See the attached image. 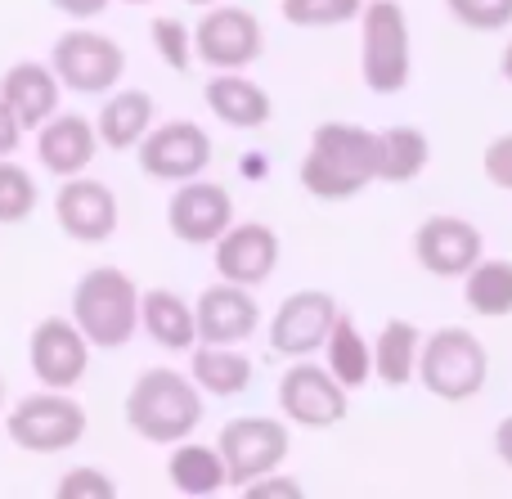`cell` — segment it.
<instances>
[{
	"mask_svg": "<svg viewBox=\"0 0 512 499\" xmlns=\"http://www.w3.org/2000/svg\"><path fill=\"white\" fill-rule=\"evenodd\" d=\"M423 360V329L414 320H387L373 338V378L382 387H409Z\"/></svg>",
	"mask_w": 512,
	"mask_h": 499,
	"instance_id": "obj_25",
	"label": "cell"
},
{
	"mask_svg": "<svg viewBox=\"0 0 512 499\" xmlns=\"http://www.w3.org/2000/svg\"><path fill=\"white\" fill-rule=\"evenodd\" d=\"M445 9L472 32H504L512 23V0H445Z\"/></svg>",
	"mask_w": 512,
	"mask_h": 499,
	"instance_id": "obj_33",
	"label": "cell"
},
{
	"mask_svg": "<svg viewBox=\"0 0 512 499\" xmlns=\"http://www.w3.org/2000/svg\"><path fill=\"white\" fill-rule=\"evenodd\" d=\"M54 495L59 499H113L117 495V482L104 473V468H68V473L54 482Z\"/></svg>",
	"mask_w": 512,
	"mask_h": 499,
	"instance_id": "obj_34",
	"label": "cell"
},
{
	"mask_svg": "<svg viewBox=\"0 0 512 499\" xmlns=\"http://www.w3.org/2000/svg\"><path fill=\"white\" fill-rule=\"evenodd\" d=\"M167 482L189 499H207L230 491V464H225L221 446H203V441H176L167 459Z\"/></svg>",
	"mask_w": 512,
	"mask_h": 499,
	"instance_id": "obj_24",
	"label": "cell"
},
{
	"mask_svg": "<svg viewBox=\"0 0 512 499\" xmlns=\"http://www.w3.org/2000/svg\"><path fill=\"white\" fill-rule=\"evenodd\" d=\"M369 0H279L283 23L301 27V32H324V27L355 23Z\"/></svg>",
	"mask_w": 512,
	"mask_h": 499,
	"instance_id": "obj_30",
	"label": "cell"
},
{
	"mask_svg": "<svg viewBox=\"0 0 512 499\" xmlns=\"http://www.w3.org/2000/svg\"><path fill=\"white\" fill-rule=\"evenodd\" d=\"M230 225H234V198L225 185H212L203 176L176 185V194L167 203V230L180 243H189V248H216Z\"/></svg>",
	"mask_w": 512,
	"mask_h": 499,
	"instance_id": "obj_14",
	"label": "cell"
},
{
	"mask_svg": "<svg viewBox=\"0 0 512 499\" xmlns=\"http://www.w3.org/2000/svg\"><path fill=\"white\" fill-rule=\"evenodd\" d=\"M212 135L198 122H162L149 131V140L135 149L140 158V171L149 180H162V185H185V180H198L207 167H212Z\"/></svg>",
	"mask_w": 512,
	"mask_h": 499,
	"instance_id": "obj_13",
	"label": "cell"
},
{
	"mask_svg": "<svg viewBox=\"0 0 512 499\" xmlns=\"http://www.w3.org/2000/svg\"><path fill=\"white\" fill-rule=\"evenodd\" d=\"M54 221L72 243H108L117 234V194L95 176H72L54 194Z\"/></svg>",
	"mask_w": 512,
	"mask_h": 499,
	"instance_id": "obj_16",
	"label": "cell"
},
{
	"mask_svg": "<svg viewBox=\"0 0 512 499\" xmlns=\"http://www.w3.org/2000/svg\"><path fill=\"white\" fill-rule=\"evenodd\" d=\"M0 410H5V383H0Z\"/></svg>",
	"mask_w": 512,
	"mask_h": 499,
	"instance_id": "obj_42",
	"label": "cell"
},
{
	"mask_svg": "<svg viewBox=\"0 0 512 499\" xmlns=\"http://www.w3.org/2000/svg\"><path fill=\"white\" fill-rule=\"evenodd\" d=\"M495 455H499V464L512 473V414L499 419V428H495Z\"/></svg>",
	"mask_w": 512,
	"mask_h": 499,
	"instance_id": "obj_39",
	"label": "cell"
},
{
	"mask_svg": "<svg viewBox=\"0 0 512 499\" xmlns=\"http://www.w3.org/2000/svg\"><path fill=\"white\" fill-rule=\"evenodd\" d=\"M337 315H342V306H337V297L324 293V288H301V293L283 297L279 311L270 315V329H265L270 351L274 356H288V360L315 356V351H324Z\"/></svg>",
	"mask_w": 512,
	"mask_h": 499,
	"instance_id": "obj_11",
	"label": "cell"
},
{
	"mask_svg": "<svg viewBox=\"0 0 512 499\" xmlns=\"http://www.w3.org/2000/svg\"><path fill=\"white\" fill-rule=\"evenodd\" d=\"M95 126H99L104 149H113V153L140 149L149 140V131L158 126V104H153L149 90H113L104 99V108H99Z\"/></svg>",
	"mask_w": 512,
	"mask_h": 499,
	"instance_id": "obj_22",
	"label": "cell"
},
{
	"mask_svg": "<svg viewBox=\"0 0 512 499\" xmlns=\"http://www.w3.org/2000/svg\"><path fill=\"white\" fill-rule=\"evenodd\" d=\"M499 77H504L508 86H512V41L504 45V54H499Z\"/></svg>",
	"mask_w": 512,
	"mask_h": 499,
	"instance_id": "obj_40",
	"label": "cell"
},
{
	"mask_svg": "<svg viewBox=\"0 0 512 499\" xmlns=\"http://www.w3.org/2000/svg\"><path fill=\"white\" fill-rule=\"evenodd\" d=\"M216 446H221L225 464H230V486L243 491V486H252L256 477H265V473H274V468L288 459L292 437H288V423L265 419V414H243V419L225 423Z\"/></svg>",
	"mask_w": 512,
	"mask_h": 499,
	"instance_id": "obj_10",
	"label": "cell"
},
{
	"mask_svg": "<svg viewBox=\"0 0 512 499\" xmlns=\"http://www.w3.org/2000/svg\"><path fill=\"white\" fill-rule=\"evenodd\" d=\"M490 378V351L477 333L468 329H436L432 338H423V360H418V383L436 396V401L463 405L472 396H481Z\"/></svg>",
	"mask_w": 512,
	"mask_h": 499,
	"instance_id": "obj_5",
	"label": "cell"
},
{
	"mask_svg": "<svg viewBox=\"0 0 512 499\" xmlns=\"http://www.w3.org/2000/svg\"><path fill=\"white\" fill-rule=\"evenodd\" d=\"M149 36H153V50L158 59L167 63L171 72H189L198 63V50H194V27L176 14H158L149 23Z\"/></svg>",
	"mask_w": 512,
	"mask_h": 499,
	"instance_id": "obj_32",
	"label": "cell"
},
{
	"mask_svg": "<svg viewBox=\"0 0 512 499\" xmlns=\"http://www.w3.org/2000/svg\"><path fill=\"white\" fill-rule=\"evenodd\" d=\"M203 99L216 113V122L234 126V131H261V126H270V117H274L270 90L256 86V81L243 77V72H216V77H207Z\"/></svg>",
	"mask_w": 512,
	"mask_h": 499,
	"instance_id": "obj_21",
	"label": "cell"
},
{
	"mask_svg": "<svg viewBox=\"0 0 512 499\" xmlns=\"http://www.w3.org/2000/svg\"><path fill=\"white\" fill-rule=\"evenodd\" d=\"M243 495H248V499H301V495H306V486L292 482V477H283L279 468H274V473L256 477L252 486H243Z\"/></svg>",
	"mask_w": 512,
	"mask_h": 499,
	"instance_id": "obj_36",
	"label": "cell"
},
{
	"mask_svg": "<svg viewBox=\"0 0 512 499\" xmlns=\"http://www.w3.org/2000/svg\"><path fill=\"white\" fill-rule=\"evenodd\" d=\"M432 162V140L418 126H387L378 131V180L382 185H409Z\"/></svg>",
	"mask_w": 512,
	"mask_h": 499,
	"instance_id": "obj_27",
	"label": "cell"
},
{
	"mask_svg": "<svg viewBox=\"0 0 512 499\" xmlns=\"http://www.w3.org/2000/svg\"><path fill=\"white\" fill-rule=\"evenodd\" d=\"M140 302L144 293L126 270L95 266L72 288V320L99 351H122L140 329Z\"/></svg>",
	"mask_w": 512,
	"mask_h": 499,
	"instance_id": "obj_3",
	"label": "cell"
},
{
	"mask_svg": "<svg viewBox=\"0 0 512 499\" xmlns=\"http://www.w3.org/2000/svg\"><path fill=\"white\" fill-rule=\"evenodd\" d=\"M324 365L333 369L351 392H360V387L373 378V342L355 329V320L346 311L337 315L333 333H328V342H324Z\"/></svg>",
	"mask_w": 512,
	"mask_h": 499,
	"instance_id": "obj_29",
	"label": "cell"
},
{
	"mask_svg": "<svg viewBox=\"0 0 512 499\" xmlns=\"http://www.w3.org/2000/svg\"><path fill=\"white\" fill-rule=\"evenodd\" d=\"M185 5H203L207 9V5H216V0H185Z\"/></svg>",
	"mask_w": 512,
	"mask_h": 499,
	"instance_id": "obj_41",
	"label": "cell"
},
{
	"mask_svg": "<svg viewBox=\"0 0 512 499\" xmlns=\"http://www.w3.org/2000/svg\"><path fill=\"white\" fill-rule=\"evenodd\" d=\"M481 171H486V180L495 189H508L512 194V131L495 135V140L486 144V153H481Z\"/></svg>",
	"mask_w": 512,
	"mask_h": 499,
	"instance_id": "obj_35",
	"label": "cell"
},
{
	"mask_svg": "<svg viewBox=\"0 0 512 499\" xmlns=\"http://www.w3.org/2000/svg\"><path fill=\"white\" fill-rule=\"evenodd\" d=\"M99 126L81 113H54L50 122L36 131V162L50 171L54 180L86 176L90 162L99 158Z\"/></svg>",
	"mask_w": 512,
	"mask_h": 499,
	"instance_id": "obj_19",
	"label": "cell"
},
{
	"mask_svg": "<svg viewBox=\"0 0 512 499\" xmlns=\"http://www.w3.org/2000/svg\"><path fill=\"white\" fill-rule=\"evenodd\" d=\"M23 135L27 131H23V122H18V113L5 104V99H0V158H9V153L23 144Z\"/></svg>",
	"mask_w": 512,
	"mask_h": 499,
	"instance_id": "obj_37",
	"label": "cell"
},
{
	"mask_svg": "<svg viewBox=\"0 0 512 499\" xmlns=\"http://www.w3.org/2000/svg\"><path fill=\"white\" fill-rule=\"evenodd\" d=\"M463 302L481 320H508L512 315V261L508 257H481L463 275Z\"/></svg>",
	"mask_w": 512,
	"mask_h": 499,
	"instance_id": "obj_28",
	"label": "cell"
},
{
	"mask_svg": "<svg viewBox=\"0 0 512 499\" xmlns=\"http://www.w3.org/2000/svg\"><path fill=\"white\" fill-rule=\"evenodd\" d=\"M5 432L27 455H63V450H72L86 437V410H81V401H72L68 392L41 387V392L23 396V401L9 410Z\"/></svg>",
	"mask_w": 512,
	"mask_h": 499,
	"instance_id": "obj_6",
	"label": "cell"
},
{
	"mask_svg": "<svg viewBox=\"0 0 512 499\" xmlns=\"http://www.w3.org/2000/svg\"><path fill=\"white\" fill-rule=\"evenodd\" d=\"M274 401L283 419L297 428H337L351 414V387L328 365H288Z\"/></svg>",
	"mask_w": 512,
	"mask_h": 499,
	"instance_id": "obj_9",
	"label": "cell"
},
{
	"mask_svg": "<svg viewBox=\"0 0 512 499\" xmlns=\"http://www.w3.org/2000/svg\"><path fill=\"white\" fill-rule=\"evenodd\" d=\"M198 63L212 72H243L265 54V27L243 5H212L194 23Z\"/></svg>",
	"mask_w": 512,
	"mask_h": 499,
	"instance_id": "obj_8",
	"label": "cell"
},
{
	"mask_svg": "<svg viewBox=\"0 0 512 499\" xmlns=\"http://www.w3.org/2000/svg\"><path fill=\"white\" fill-rule=\"evenodd\" d=\"M297 176L301 189L324 203L360 198L378 180V131L355 122H319Z\"/></svg>",
	"mask_w": 512,
	"mask_h": 499,
	"instance_id": "obj_1",
	"label": "cell"
},
{
	"mask_svg": "<svg viewBox=\"0 0 512 499\" xmlns=\"http://www.w3.org/2000/svg\"><path fill=\"white\" fill-rule=\"evenodd\" d=\"M140 329L162 351H194L203 342L198 338V306L185 302L180 293H171V288H144Z\"/></svg>",
	"mask_w": 512,
	"mask_h": 499,
	"instance_id": "obj_23",
	"label": "cell"
},
{
	"mask_svg": "<svg viewBox=\"0 0 512 499\" xmlns=\"http://www.w3.org/2000/svg\"><path fill=\"white\" fill-rule=\"evenodd\" d=\"M486 257V239L463 216H427L414 230V261L436 279H463Z\"/></svg>",
	"mask_w": 512,
	"mask_h": 499,
	"instance_id": "obj_15",
	"label": "cell"
},
{
	"mask_svg": "<svg viewBox=\"0 0 512 499\" xmlns=\"http://www.w3.org/2000/svg\"><path fill=\"white\" fill-rule=\"evenodd\" d=\"M59 95H63V81H59V72H54V63L23 59L0 77V99L18 113L23 131H41V126L59 113Z\"/></svg>",
	"mask_w": 512,
	"mask_h": 499,
	"instance_id": "obj_20",
	"label": "cell"
},
{
	"mask_svg": "<svg viewBox=\"0 0 512 499\" xmlns=\"http://www.w3.org/2000/svg\"><path fill=\"white\" fill-rule=\"evenodd\" d=\"M126 5H153V0H126Z\"/></svg>",
	"mask_w": 512,
	"mask_h": 499,
	"instance_id": "obj_43",
	"label": "cell"
},
{
	"mask_svg": "<svg viewBox=\"0 0 512 499\" xmlns=\"http://www.w3.org/2000/svg\"><path fill=\"white\" fill-rule=\"evenodd\" d=\"M189 374H194V383L203 387L207 396H239L252 387V360L243 356L239 347H216V342H198L194 351H189Z\"/></svg>",
	"mask_w": 512,
	"mask_h": 499,
	"instance_id": "obj_26",
	"label": "cell"
},
{
	"mask_svg": "<svg viewBox=\"0 0 512 499\" xmlns=\"http://www.w3.org/2000/svg\"><path fill=\"white\" fill-rule=\"evenodd\" d=\"M198 338L216 342V347H243L256 329H261V306H256L252 288L243 284H221L198 293Z\"/></svg>",
	"mask_w": 512,
	"mask_h": 499,
	"instance_id": "obj_18",
	"label": "cell"
},
{
	"mask_svg": "<svg viewBox=\"0 0 512 499\" xmlns=\"http://www.w3.org/2000/svg\"><path fill=\"white\" fill-rule=\"evenodd\" d=\"M90 351H95V342L81 333V324L72 315L68 320L63 315H45L32 329V338H27V365H32L41 387L72 392L90 369Z\"/></svg>",
	"mask_w": 512,
	"mask_h": 499,
	"instance_id": "obj_12",
	"label": "cell"
},
{
	"mask_svg": "<svg viewBox=\"0 0 512 499\" xmlns=\"http://www.w3.org/2000/svg\"><path fill=\"white\" fill-rule=\"evenodd\" d=\"M279 234L261 221H234L230 230L221 234L216 243V275L230 279V284H243V288H256L274 275L279 266Z\"/></svg>",
	"mask_w": 512,
	"mask_h": 499,
	"instance_id": "obj_17",
	"label": "cell"
},
{
	"mask_svg": "<svg viewBox=\"0 0 512 499\" xmlns=\"http://www.w3.org/2000/svg\"><path fill=\"white\" fill-rule=\"evenodd\" d=\"M50 63L59 72L63 90H72V95H113V86L126 72V50L108 32L81 23L54 41Z\"/></svg>",
	"mask_w": 512,
	"mask_h": 499,
	"instance_id": "obj_7",
	"label": "cell"
},
{
	"mask_svg": "<svg viewBox=\"0 0 512 499\" xmlns=\"http://www.w3.org/2000/svg\"><path fill=\"white\" fill-rule=\"evenodd\" d=\"M54 9H59L63 18H77V23H90V18H99L113 0H50Z\"/></svg>",
	"mask_w": 512,
	"mask_h": 499,
	"instance_id": "obj_38",
	"label": "cell"
},
{
	"mask_svg": "<svg viewBox=\"0 0 512 499\" xmlns=\"http://www.w3.org/2000/svg\"><path fill=\"white\" fill-rule=\"evenodd\" d=\"M203 396L207 392L194 383V374L144 369L126 392V428L153 446H176L203 423Z\"/></svg>",
	"mask_w": 512,
	"mask_h": 499,
	"instance_id": "obj_2",
	"label": "cell"
},
{
	"mask_svg": "<svg viewBox=\"0 0 512 499\" xmlns=\"http://www.w3.org/2000/svg\"><path fill=\"white\" fill-rule=\"evenodd\" d=\"M41 189H36L32 171L18 167L14 158H0V225H18L36 212Z\"/></svg>",
	"mask_w": 512,
	"mask_h": 499,
	"instance_id": "obj_31",
	"label": "cell"
},
{
	"mask_svg": "<svg viewBox=\"0 0 512 499\" xmlns=\"http://www.w3.org/2000/svg\"><path fill=\"white\" fill-rule=\"evenodd\" d=\"M360 77L373 95H400L414 77L409 18L396 0H369L360 14Z\"/></svg>",
	"mask_w": 512,
	"mask_h": 499,
	"instance_id": "obj_4",
	"label": "cell"
}]
</instances>
